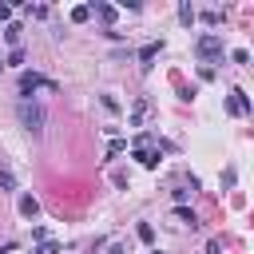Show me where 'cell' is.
Segmentation results:
<instances>
[{
	"label": "cell",
	"mask_w": 254,
	"mask_h": 254,
	"mask_svg": "<svg viewBox=\"0 0 254 254\" xmlns=\"http://www.w3.org/2000/svg\"><path fill=\"white\" fill-rule=\"evenodd\" d=\"M16 119H20V127H24L28 135H44V123H48V115H44V107H40V103H32V99H20V103H16Z\"/></svg>",
	"instance_id": "6da1fadb"
},
{
	"label": "cell",
	"mask_w": 254,
	"mask_h": 254,
	"mask_svg": "<svg viewBox=\"0 0 254 254\" xmlns=\"http://www.w3.org/2000/svg\"><path fill=\"white\" fill-rule=\"evenodd\" d=\"M222 52H226V48H222V36H218V32H202V36L194 40V56H198L202 64L222 60Z\"/></svg>",
	"instance_id": "7a4b0ae2"
},
{
	"label": "cell",
	"mask_w": 254,
	"mask_h": 254,
	"mask_svg": "<svg viewBox=\"0 0 254 254\" xmlns=\"http://www.w3.org/2000/svg\"><path fill=\"white\" fill-rule=\"evenodd\" d=\"M16 87H20V99H32V91H40V87H44V91H56V83H52L48 75L32 71V67L20 71V83H16Z\"/></svg>",
	"instance_id": "3957f363"
},
{
	"label": "cell",
	"mask_w": 254,
	"mask_h": 254,
	"mask_svg": "<svg viewBox=\"0 0 254 254\" xmlns=\"http://www.w3.org/2000/svg\"><path fill=\"white\" fill-rule=\"evenodd\" d=\"M226 111H230V115H238V119H242V115H250V95H246L242 87H234V91L226 95Z\"/></svg>",
	"instance_id": "277c9868"
},
{
	"label": "cell",
	"mask_w": 254,
	"mask_h": 254,
	"mask_svg": "<svg viewBox=\"0 0 254 254\" xmlns=\"http://www.w3.org/2000/svg\"><path fill=\"white\" fill-rule=\"evenodd\" d=\"M91 16H99L107 28L115 24V16H119V8H111V4H91Z\"/></svg>",
	"instance_id": "5b68a950"
},
{
	"label": "cell",
	"mask_w": 254,
	"mask_h": 254,
	"mask_svg": "<svg viewBox=\"0 0 254 254\" xmlns=\"http://www.w3.org/2000/svg\"><path fill=\"white\" fill-rule=\"evenodd\" d=\"M163 52V40H151V44H143V52H139V64L143 67H151V60Z\"/></svg>",
	"instance_id": "8992f818"
},
{
	"label": "cell",
	"mask_w": 254,
	"mask_h": 254,
	"mask_svg": "<svg viewBox=\"0 0 254 254\" xmlns=\"http://www.w3.org/2000/svg\"><path fill=\"white\" fill-rule=\"evenodd\" d=\"M147 111H151V99H139V103H135V107H131V115H127V123H131V127H139V123H143V115H147Z\"/></svg>",
	"instance_id": "52a82bcc"
},
{
	"label": "cell",
	"mask_w": 254,
	"mask_h": 254,
	"mask_svg": "<svg viewBox=\"0 0 254 254\" xmlns=\"http://www.w3.org/2000/svg\"><path fill=\"white\" fill-rule=\"evenodd\" d=\"M20 214H24V218H36V214H40L36 194H20Z\"/></svg>",
	"instance_id": "ba28073f"
},
{
	"label": "cell",
	"mask_w": 254,
	"mask_h": 254,
	"mask_svg": "<svg viewBox=\"0 0 254 254\" xmlns=\"http://www.w3.org/2000/svg\"><path fill=\"white\" fill-rule=\"evenodd\" d=\"M91 20V4H79V8H71V24H87Z\"/></svg>",
	"instance_id": "9c48e42d"
},
{
	"label": "cell",
	"mask_w": 254,
	"mask_h": 254,
	"mask_svg": "<svg viewBox=\"0 0 254 254\" xmlns=\"http://www.w3.org/2000/svg\"><path fill=\"white\" fill-rule=\"evenodd\" d=\"M175 218H179V222H187V226H198V218H194V210H190V206H175Z\"/></svg>",
	"instance_id": "30bf717a"
},
{
	"label": "cell",
	"mask_w": 254,
	"mask_h": 254,
	"mask_svg": "<svg viewBox=\"0 0 254 254\" xmlns=\"http://www.w3.org/2000/svg\"><path fill=\"white\" fill-rule=\"evenodd\" d=\"M179 20H183V24H187V28H190V24H194V20H198V12H194V8H190V4H179Z\"/></svg>",
	"instance_id": "8fae6325"
},
{
	"label": "cell",
	"mask_w": 254,
	"mask_h": 254,
	"mask_svg": "<svg viewBox=\"0 0 254 254\" xmlns=\"http://www.w3.org/2000/svg\"><path fill=\"white\" fill-rule=\"evenodd\" d=\"M20 32H24L20 24H8V28H4V40H8L12 48H20Z\"/></svg>",
	"instance_id": "7c38bea8"
},
{
	"label": "cell",
	"mask_w": 254,
	"mask_h": 254,
	"mask_svg": "<svg viewBox=\"0 0 254 254\" xmlns=\"http://www.w3.org/2000/svg\"><path fill=\"white\" fill-rule=\"evenodd\" d=\"M135 234H139V242H147V246L155 242V226H151V222H139V230H135Z\"/></svg>",
	"instance_id": "4fadbf2b"
},
{
	"label": "cell",
	"mask_w": 254,
	"mask_h": 254,
	"mask_svg": "<svg viewBox=\"0 0 254 254\" xmlns=\"http://www.w3.org/2000/svg\"><path fill=\"white\" fill-rule=\"evenodd\" d=\"M32 254H60V242L44 238V242H36V250H32Z\"/></svg>",
	"instance_id": "5bb4252c"
},
{
	"label": "cell",
	"mask_w": 254,
	"mask_h": 254,
	"mask_svg": "<svg viewBox=\"0 0 254 254\" xmlns=\"http://www.w3.org/2000/svg\"><path fill=\"white\" fill-rule=\"evenodd\" d=\"M0 187H4V190H16V175H12L8 167H0Z\"/></svg>",
	"instance_id": "9a60e30c"
},
{
	"label": "cell",
	"mask_w": 254,
	"mask_h": 254,
	"mask_svg": "<svg viewBox=\"0 0 254 254\" xmlns=\"http://www.w3.org/2000/svg\"><path fill=\"white\" fill-rule=\"evenodd\" d=\"M198 20H202V24H210V28H214V24H218V20H222V12H218V8H206V12H202V16H198Z\"/></svg>",
	"instance_id": "2e32d148"
},
{
	"label": "cell",
	"mask_w": 254,
	"mask_h": 254,
	"mask_svg": "<svg viewBox=\"0 0 254 254\" xmlns=\"http://www.w3.org/2000/svg\"><path fill=\"white\" fill-rule=\"evenodd\" d=\"M8 64H12V67H24V48H12V52H8Z\"/></svg>",
	"instance_id": "e0dca14e"
},
{
	"label": "cell",
	"mask_w": 254,
	"mask_h": 254,
	"mask_svg": "<svg viewBox=\"0 0 254 254\" xmlns=\"http://www.w3.org/2000/svg\"><path fill=\"white\" fill-rule=\"evenodd\" d=\"M230 60H234V64H250V52H246V48H234Z\"/></svg>",
	"instance_id": "ac0fdd59"
},
{
	"label": "cell",
	"mask_w": 254,
	"mask_h": 254,
	"mask_svg": "<svg viewBox=\"0 0 254 254\" xmlns=\"http://www.w3.org/2000/svg\"><path fill=\"white\" fill-rule=\"evenodd\" d=\"M123 147H127V143H123V139H111V143H107V155H119V151H123Z\"/></svg>",
	"instance_id": "d6986e66"
},
{
	"label": "cell",
	"mask_w": 254,
	"mask_h": 254,
	"mask_svg": "<svg viewBox=\"0 0 254 254\" xmlns=\"http://www.w3.org/2000/svg\"><path fill=\"white\" fill-rule=\"evenodd\" d=\"M0 24H12V8L8 4H0Z\"/></svg>",
	"instance_id": "ffe728a7"
},
{
	"label": "cell",
	"mask_w": 254,
	"mask_h": 254,
	"mask_svg": "<svg viewBox=\"0 0 254 254\" xmlns=\"http://www.w3.org/2000/svg\"><path fill=\"white\" fill-rule=\"evenodd\" d=\"M206 254H222V242H218V238H210V242H206Z\"/></svg>",
	"instance_id": "44dd1931"
},
{
	"label": "cell",
	"mask_w": 254,
	"mask_h": 254,
	"mask_svg": "<svg viewBox=\"0 0 254 254\" xmlns=\"http://www.w3.org/2000/svg\"><path fill=\"white\" fill-rule=\"evenodd\" d=\"M111 254H127V250H123V246H111Z\"/></svg>",
	"instance_id": "7402d4cb"
},
{
	"label": "cell",
	"mask_w": 254,
	"mask_h": 254,
	"mask_svg": "<svg viewBox=\"0 0 254 254\" xmlns=\"http://www.w3.org/2000/svg\"><path fill=\"white\" fill-rule=\"evenodd\" d=\"M0 71H4V60H0Z\"/></svg>",
	"instance_id": "603a6c76"
},
{
	"label": "cell",
	"mask_w": 254,
	"mask_h": 254,
	"mask_svg": "<svg viewBox=\"0 0 254 254\" xmlns=\"http://www.w3.org/2000/svg\"><path fill=\"white\" fill-rule=\"evenodd\" d=\"M151 254H159V250H151Z\"/></svg>",
	"instance_id": "cb8c5ba5"
}]
</instances>
